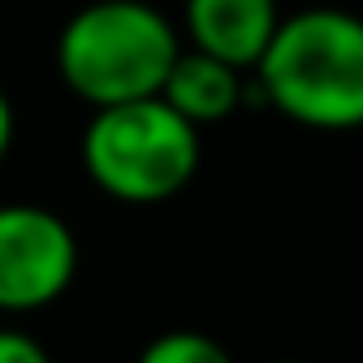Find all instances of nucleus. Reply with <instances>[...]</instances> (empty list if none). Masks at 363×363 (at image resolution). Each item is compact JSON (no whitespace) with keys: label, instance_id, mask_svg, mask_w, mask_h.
<instances>
[{"label":"nucleus","instance_id":"nucleus-9","mask_svg":"<svg viewBox=\"0 0 363 363\" xmlns=\"http://www.w3.org/2000/svg\"><path fill=\"white\" fill-rule=\"evenodd\" d=\"M9 143H14V106H9L5 88H0V161H5Z\"/></svg>","mask_w":363,"mask_h":363},{"label":"nucleus","instance_id":"nucleus-3","mask_svg":"<svg viewBox=\"0 0 363 363\" xmlns=\"http://www.w3.org/2000/svg\"><path fill=\"white\" fill-rule=\"evenodd\" d=\"M92 189L129 207H157L184 194L203 161V129H194L170 101L143 97L92 111L79 143Z\"/></svg>","mask_w":363,"mask_h":363},{"label":"nucleus","instance_id":"nucleus-8","mask_svg":"<svg viewBox=\"0 0 363 363\" xmlns=\"http://www.w3.org/2000/svg\"><path fill=\"white\" fill-rule=\"evenodd\" d=\"M0 363H51L46 345L18 327H0Z\"/></svg>","mask_w":363,"mask_h":363},{"label":"nucleus","instance_id":"nucleus-6","mask_svg":"<svg viewBox=\"0 0 363 363\" xmlns=\"http://www.w3.org/2000/svg\"><path fill=\"white\" fill-rule=\"evenodd\" d=\"M157 97L170 101L194 129L225 124L244 101V69H235V65L216 60V55H207V51L184 46V51L175 55V65H170V74H166Z\"/></svg>","mask_w":363,"mask_h":363},{"label":"nucleus","instance_id":"nucleus-2","mask_svg":"<svg viewBox=\"0 0 363 363\" xmlns=\"http://www.w3.org/2000/svg\"><path fill=\"white\" fill-rule=\"evenodd\" d=\"M184 37L152 0H92L55 37V74L92 111L157 97Z\"/></svg>","mask_w":363,"mask_h":363},{"label":"nucleus","instance_id":"nucleus-4","mask_svg":"<svg viewBox=\"0 0 363 363\" xmlns=\"http://www.w3.org/2000/svg\"><path fill=\"white\" fill-rule=\"evenodd\" d=\"M79 276L69 221L42 203H0V313H42Z\"/></svg>","mask_w":363,"mask_h":363},{"label":"nucleus","instance_id":"nucleus-1","mask_svg":"<svg viewBox=\"0 0 363 363\" xmlns=\"http://www.w3.org/2000/svg\"><path fill=\"white\" fill-rule=\"evenodd\" d=\"M276 116L318 133L363 129V18L340 5H308L281 18L253 65Z\"/></svg>","mask_w":363,"mask_h":363},{"label":"nucleus","instance_id":"nucleus-5","mask_svg":"<svg viewBox=\"0 0 363 363\" xmlns=\"http://www.w3.org/2000/svg\"><path fill=\"white\" fill-rule=\"evenodd\" d=\"M281 18L276 0H184V46L253 74Z\"/></svg>","mask_w":363,"mask_h":363},{"label":"nucleus","instance_id":"nucleus-7","mask_svg":"<svg viewBox=\"0 0 363 363\" xmlns=\"http://www.w3.org/2000/svg\"><path fill=\"white\" fill-rule=\"evenodd\" d=\"M138 363H235V354L221 345L216 336H207V331H161V336H152L147 345H143Z\"/></svg>","mask_w":363,"mask_h":363}]
</instances>
